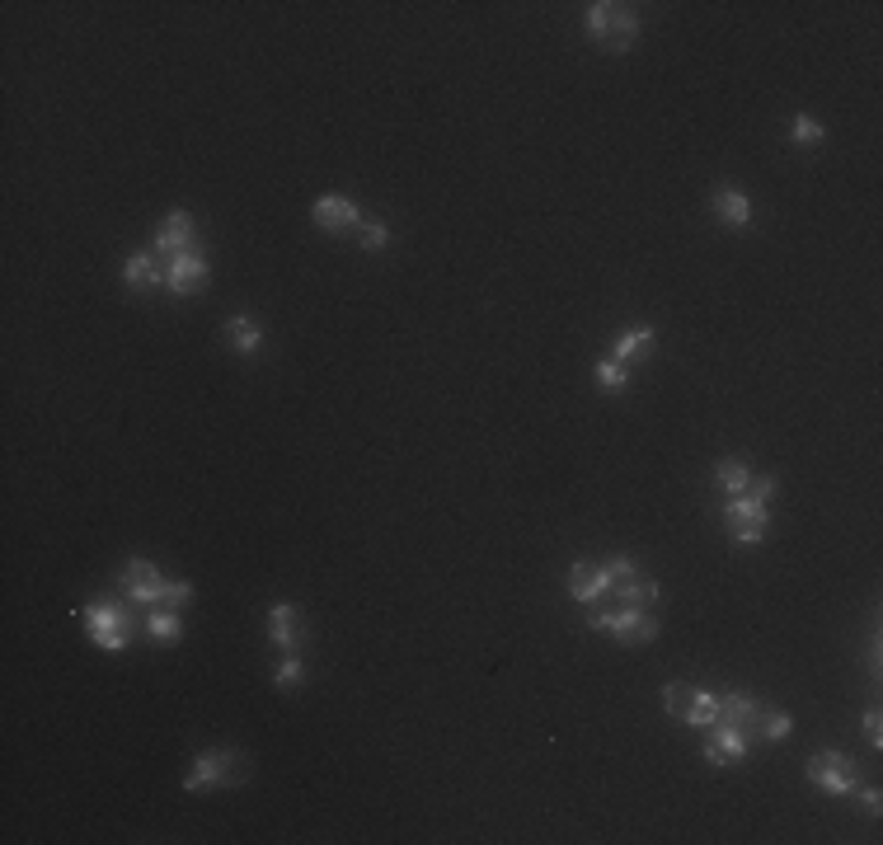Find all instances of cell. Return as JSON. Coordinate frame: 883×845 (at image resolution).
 <instances>
[{
    "mask_svg": "<svg viewBox=\"0 0 883 845\" xmlns=\"http://www.w3.org/2000/svg\"><path fill=\"white\" fill-rule=\"evenodd\" d=\"M249 780V756L245 752H231V747H207V752L193 756V770L184 775V789L198 794L207 784L217 789H231V784H245Z\"/></svg>",
    "mask_w": 883,
    "mask_h": 845,
    "instance_id": "6da1fadb",
    "label": "cell"
},
{
    "mask_svg": "<svg viewBox=\"0 0 883 845\" xmlns=\"http://www.w3.org/2000/svg\"><path fill=\"white\" fill-rule=\"evenodd\" d=\"M663 709L686 728H700V733H710L719 723V695H710L705 686H686V681H667Z\"/></svg>",
    "mask_w": 883,
    "mask_h": 845,
    "instance_id": "7a4b0ae2",
    "label": "cell"
},
{
    "mask_svg": "<svg viewBox=\"0 0 883 845\" xmlns=\"http://www.w3.org/2000/svg\"><path fill=\"white\" fill-rule=\"evenodd\" d=\"M80 615H85V625H90V639L104 648V653H123L127 639H132V625H137L123 601H90Z\"/></svg>",
    "mask_w": 883,
    "mask_h": 845,
    "instance_id": "3957f363",
    "label": "cell"
},
{
    "mask_svg": "<svg viewBox=\"0 0 883 845\" xmlns=\"http://www.w3.org/2000/svg\"><path fill=\"white\" fill-rule=\"evenodd\" d=\"M118 592L127 597V606H165L170 597V578H160L151 559H127L123 569H118Z\"/></svg>",
    "mask_w": 883,
    "mask_h": 845,
    "instance_id": "277c9868",
    "label": "cell"
},
{
    "mask_svg": "<svg viewBox=\"0 0 883 845\" xmlns=\"http://www.w3.org/2000/svg\"><path fill=\"white\" fill-rule=\"evenodd\" d=\"M592 630L616 634L620 644H649L658 639V620L649 611H635V606H616V611H592L588 615Z\"/></svg>",
    "mask_w": 883,
    "mask_h": 845,
    "instance_id": "5b68a950",
    "label": "cell"
},
{
    "mask_svg": "<svg viewBox=\"0 0 883 845\" xmlns=\"http://www.w3.org/2000/svg\"><path fill=\"white\" fill-rule=\"evenodd\" d=\"M804 775L818 789H827L832 799H846V794H855V761L846 752H837V747H827V752H818L813 761L804 766Z\"/></svg>",
    "mask_w": 883,
    "mask_h": 845,
    "instance_id": "8992f818",
    "label": "cell"
},
{
    "mask_svg": "<svg viewBox=\"0 0 883 845\" xmlns=\"http://www.w3.org/2000/svg\"><path fill=\"white\" fill-rule=\"evenodd\" d=\"M747 752H752V733H747V728H738V723H714L700 756H705L710 766H733V761H747Z\"/></svg>",
    "mask_w": 883,
    "mask_h": 845,
    "instance_id": "52a82bcc",
    "label": "cell"
},
{
    "mask_svg": "<svg viewBox=\"0 0 883 845\" xmlns=\"http://www.w3.org/2000/svg\"><path fill=\"white\" fill-rule=\"evenodd\" d=\"M268 639H273V648H282V653H301V644H306V615H301V606L273 601V606H268Z\"/></svg>",
    "mask_w": 883,
    "mask_h": 845,
    "instance_id": "ba28073f",
    "label": "cell"
},
{
    "mask_svg": "<svg viewBox=\"0 0 883 845\" xmlns=\"http://www.w3.org/2000/svg\"><path fill=\"white\" fill-rule=\"evenodd\" d=\"M165 287H170L174 296H193L207 287V259H202L198 249H184V254H174L170 263H165Z\"/></svg>",
    "mask_w": 883,
    "mask_h": 845,
    "instance_id": "9c48e42d",
    "label": "cell"
},
{
    "mask_svg": "<svg viewBox=\"0 0 883 845\" xmlns=\"http://www.w3.org/2000/svg\"><path fill=\"white\" fill-rule=\"evenodd\" d=\"M310 216H315V226H320V231H329V235L357 231V226H362V212H357V202L343 198V193H325V198H315Z\"/></svg>",
    "mask_w": 883,
    "mask_h": 845,
    "instance_id": "30bf717a",
    "label": "cell"
},
{
    "mask_svg": "<svg viewBox=\"0 0 883 845\" xmlns=\"http://www.w3.org/2000/svg\"><path fill=\"white\" fill-rule=\"evenodd\" d=\"M193 240H198V235H193V216H188V212H170L165 221H160V226H155L151 249H155V254H170V259H174V254H184V249H198Z\"/></svg>",
    "mask_w": 883,
    "mask_h": 845,
    "instance_id": "8fae6325",
    "label": "cell"
},
{
    "mask_svg": "<svg viewBox=\"0 0 883 845\" xmlns=\"http://www.w3.org/2000/svg\"><path fill=\"white\" fill-rule=\"evenodd\" d=\"M710 207H714V216H719L724 226H738V231H747V226H752V198H747L738 184H719V188H714Z\"/></svg>",
    "mask_w": 883,
    "mask_h": 845,
    "instance_id": "7c38bea8",
    "label": "cell"
},
{
    "mask_svg": "<svg viewBox=\"0 0 883 845\" xmlns=\"http://www.w3.org/2000/svg\"><path fill=\"white\" fill-rule=\"evenodd\" d=\"M606 592H611V578H606L602 564L592 569V564H583V559H578L574 569H569V597H574L578 606H597Z\"/></svg>",
    "mask_w": 883,
    "mask_h": 845,
    "instance_id": "4fadbf2b",
    "label": "cell"
},
{
    "mask_svg": "<svg viewBox=\"0 0 883 845\" xmlns=\"http://www.w3.org/2000/svg\"><path fill=\"white\" fill-rule=\"evenodd\" d=\"M653 343H658L653 324H635V329H625V334L611 338V357H616L620 367H630V362H644V357L653 353Z\"/></svg>",
    "mask_w": 883,
    "mask_h": 845,
    "instance_id": "5bb4252c",
    "label": "cell"
},
{
    "mask_svg": "<svg viewBox=\"0 0 883 845\" xmlns=\"http://www.w3.org/2000/svg\"><path fill=\"white\" fill-rule=\"evenodd\" d=\"M639 38V15L630 5H611L606 10V52H630Z\"/></svg>",
    "mask_w": 883,
    "mask_h": 845,
    "instance_id": "9a60e30c",
    "label": "cell"
},
{
    "mask_svg": "<svg viewBox=\"0 0 883 845\" xmlns=\"http://www.w3.org/2000/svg\"><path fill=\"white\" fill-rule=\"evenodd\" d=\"M123 282L132 287V292H141V287H165V263L155 259V254H127L123 263Z\"/></svg>",
    "mask_w": 883,
    "mask_h": 845,
    "instance_id": "2e32d148",
    "label": "cell"
},
{
    "mask_svg": "<svg viewBox=\"0 0 883 845\" xmlns=\"http://www.w3.org/2000/svg\"><path fill=\"white\" fill-rule=\"evenodd\" d=\"M226 343H231V353H240V357H259L264 329L254 320H245V315H231V320H226Z\"/></svg>",
    "mask_w": 883,
    "mask_h": 845,
    "instance_id": "e0dca14e",
    "label": "cell"
},
{
    "mask_svg": "<svg viewBox=\"0 0 883 845\" xmlns=\"http://www.w3.org/2000/svg\"><path fill=\"white\" fill-rule=\"evenodd\" d=\"M757 709H761V700H752V695H743V691L719 695V723H738V728H747V733H752Z\"/></svg>",
    "mask_w": 883,
    "mask_h": 845,
    "instance_id": "ac0fdd59",
    "label": "cell"
},
{
    "mask_svg": "<svg viewBox=\"0 0 883 845\" xmlns=\"http://www.w3.org/2000/svg\"><path fill=\"white\" fill-rule=\"evenodd\" d=\"M794 733V719H790V709H757V719H752V738L761 742H780V738H790Z\"/></svg>",
    "mask_w": 883,
    "mask_h": 845,
    "instance_id": "d6986e66",
    "label": "cell"
},
{
    "mask_svg": "<svg viewBox=\"0 0 883 845\" xmlns=\"http://www.w3.org/2000/svg\"><path fill=\"white\" fill-rule=\"evenodd\" d=\"M714 484L729 493V498H738V493H747V484H752V470H747V461H738V456H724V461L714 465Z\"/></svg>",
    "mask_w": 883,
    "mask_h": 845,
    "instance_id": "ffe728a7",
    "label": "cell"
},
{
    "mask_svg": "<svg viewBox=\"0 0 883 845\" xmlns=\"http://www.w3.org/2000/svg\"><path fill=\"white\" fill-rule=\"evenodd\" d=\"M611 592L620 597V606H635V611H644V606L658 601V583H653V578H639V573L635 578H625V583H616Z\"/></svg>",
    "mask_w": 883,
    "mask_h": 845,
    "instance_id": "44dd1931",
    "label": "cell"
},
{
    "mask_svg": "<svg viewBox=\"0 0 883 845\" xmlns=\"http://www.w3.org/2000/svg\"><path fill=\"white\" fill-rule=\"evenodd\" d=\"M146 634H151L155 644H170V639H179V634H184V620H179V611H170V606L146 611Z\"/></svg>",
    "mask_w": 883,
    "mask_h": 845,
    "instance_id": "7402d4cb",
    "label": "cell"
},
{
    "mask_svg": "<svg viewBox=\"0 0 883 845\" xmlns=\"http://www.w3.org/2000/svg\"><path fill=\"white\" fill-rule=\"evenodd\" d=\"M724 517H729V526H733V522H757V526H766V503H757L752 493H738V498H729V503H724Z\"/></svg>",
    "mask_w": 883,
    "mask_h": 845,
    "instance_id": "603a6c76",
    "label": "cell"
},
{
    "mask_svg": "<svg viewBox=\"0 0 883 845\" xmlns=\"http://www.w3.org/2000/svg\"><path fill=\"white\" fill-rule=\"evenodd\" d=\"M597 385H602L606 395H620V390L630 385V367H620L616 357H602V362H597Z\"/></svg>",
    "mask_w": 883,
    "mask_h": 845,
    "instance_id": "cb8c5ba5",
    "label": "cell"
},
{
    "mask_svg": "<svg viewBox=\"0 0 883 845\" xmlns=\"http://www.w3.org/2000/svg\"><path fill=\"white\" fill-rule=\"evenodd\" d=\"M273 681H278V691H301V681H306V662H301V653H287V658L278 662Z\"/></svg>",
    "mask_w": 883,
    "mask_h": 845,
    "instance_id": "d4e9b609",
    "label": "cell"
},
{
    "mask_svg": "<svg viewBox=\"0 0 883 845\" xmlns=\"http://www.w3.org/2000/svg\"><path fill=\"white\" fill-rule=\"evenodd\" d=\"M790 137L799 141V146H818V141L827 137V127H822L813 113H794V118H790Z\"/></svg>",
    "mask_w": 883,
    "mask_h": 845,
    "instance_id": "484cf974",
    "label": "cell"
},
{
    "mask_svg": "<svg viewBox=\"0 0 883 845\" xmlns=\"http://www.w3.org/2000/svg\"><path fill=\"white\" fill-rule=\"evenodd\" d=\"M357 240H362V249H386L390 245V226L386 221H362V226H357Z\"/></svg>",
    "mask_w": 883,
    "mask_h": 845,
    "instance_id": "4316f807",
    "label": "cell"
},
{
    "mask_svg": "<svg viewBox=\"0 0 883 845\" xmlns=\"http://www.w3.org/2000/svg\"><path fill=\"white\" fill-rule=\"evenodd\" d=\"M606 10H611V0H592L588 5V38H597V43H606Z\"/></svg>",
    "mask_w": 883,
    "mask_h": 845,
    "instance_id": "83f0119b",
    "label": "cell"
},
{
    "mask_svg": "<svg viewBox=\"0 0 883 845\" xmlns=\"http://www.w3.org/2000/svg\"><path fill=\"white\" fill-rule=\"evenodd\" d=\"M602 569H606V578H611V587H616V583H625V578H635L639 564L630 559V554H616V559H606Z\"/></svg>",
    "mask_w": 883,
    "mask_h": 845,
    "instance_id": "f1b7e54d",
    "label": "cell"
},
{
    "mask_svg": "<svg viewBox=\"0 0 883 845\" xmlns=\"http://www.w3.org/2000/svg\"><path fill=\"white\" fill-rule=\"evenodd\" d=\"M860 723H865V738H869V747L879 752V747H883V728H879L883 719H879V705H869V709H865V719H860Z\"/></svg>",
    "mask_w": 883,
    "mask_h": 845,
    "instance_id": "f546056e",
    "label": "cell"
},
{
    "mask_svg": "<svg viewBox=\"0 0 883 845\" xmlns=\"http://www.w3.org/2000/svg\"><path fill=\"white\" fill-rule=\"evenodd\" d=\"M761 536H766V526H757V522H733V540H738V545H761Z\"/></svg>",
    "mask_w": 883,
    "mask_h": 845,
    "instance_id": "4dcf8cb0",
    "label": "cell"
},
{
    "mask_svg": "<svg viewBox=\"0 0 883 845\" xmlns=\"http://www.w3.org/2000/svg\"><path fill=\"white\" fill-rule=\"evenodd\" d=\"M747 493H752L757 503H771V498H775V479L771 475H757L752 484H747Z\"/></svg>",
    "mask_w": 883,
    "mask_h": 845,
    "instance_id": "1f68e13d",
    "label": "cell"
},
{
    "mask_svg": "<svg viewBox=\"0 0 883 845\" xmlns=\"http://www.w3.org/2000/svg\"><path fill=\"white\" fill-rule=\"evenodd\" d=\"M860 808H865L869 817H879V813H883V794L874 789V784H865V789H860Z\"/></svg>",
    "mask_w": 883,
    "mask_h": 845,
    "instance_id": "d6a6232c",
    "label": "cell"
}]
</instances>
